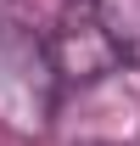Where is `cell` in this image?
<instances>
[{"label": "cell", "instance_id": "1", "mask_svg": "<svg viewBox=\"0 0 140 146\" xmlns=\"http://www.w3.org/2000/svg\"><path fill=\"white\" fill-rule=\"evenodd\" d=\"M62 73L45 45V34L0 17V124L17 135H39L56 112Z\"/></svg>", "mask_w": 140, "mask_h": 146}, {"label": "cell", "instance_id": "2", "mask_svg": "<svg viewBox=\"0 0 140 146\" xmlns=\"http://www.w3.org/2000/svg\"><path fill=\"white\" fill-rule=\"evenodd\" d=\"M45 45H51V56H56L62 84H95V79H106L112 68H123V56H118V45H112V34H106L95 0H67L62 17H56V28L45 34Z\"/></svg>", "mask_w": 140, "mask_h": 146}, {"label": "cell", "instance_id": "3", "mask_svg": "<svg viewBox=\"0 0 140 146\" xmlns=\"http://www.w3.org/2000/svg\"><path fill=\"white\" fill-rule=\"evenodd\" d=\"M95 11H101V23H106V34H112V45H118V56L140 68V0H95Z\"/></svg>", "mask_w": 140, "mask_h": 146}, {"label": "cell", "instance_id": "4", "mask_svg": "<svg viewBox=\"0 0 140 146\" xmlns=\"http://www.w3.org/2000/svg\"><path fill=\"white\" fill-rule=\"evenodd\" d=\"M90 146H106V141H90Z\"/></svg>", "mask_w": 140, "mask_h": 146}]
</instances>
